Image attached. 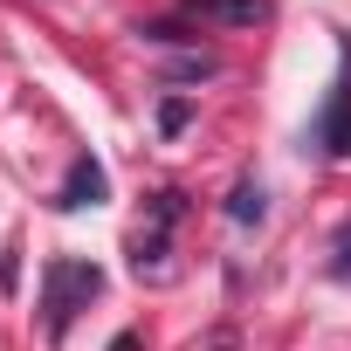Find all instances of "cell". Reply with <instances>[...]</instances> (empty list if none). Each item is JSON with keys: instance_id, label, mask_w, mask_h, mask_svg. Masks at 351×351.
<instances>
[{"instance_id": "277c9868", "label": "cell", "mask_w": 351, "mask_h": 351, "mask_svg": "<svg viewBox=\"0 0 351 351\" xmlns=\"http://www.w3.org/2000/svg\"><path fill=\"white\" fill-rule=\"evenodd\" d=\"M330 152H351V76L337 83V97H330V117H324V131H317Z\"/></svg>"}, {"instance_id": "52a82bcc", "label": "cell", "mask_w": 351, "mask_h": 351, "mask_svg": "<svg viewBox=\"0 0 351 351\" xmlns=\"http://www.w3.org/2000/svg\"><path fill=\"white\" fill-rule=\"evenodd\" d=\"M214 69H221V62H214V56H200V49L172 62V76H180V83H200V76H214Z\"/></svg>"}, {"instance_id": "3957f363", "label": "cell", "mask_w": 351, "mask_h": 351, "mask_svg": "<svg viewBox=\"0 0 351 351\" xmlns=\"http://www.w3.org/2000/svg\"><path fill=\"white\" fill-rule=\"evenodd\" d=\"M104 193H110L104 165H97V158H76L69 180H62V193H56V207H104Z\"/></svg>"}, {"instance_id": "9c48e42d", "label": "cell", "mask_w": 351, "mask_h": 351, "mask_svg": "<svg viewBox=\"0 0 351 351\" xmlns=\"http://www.w3.org/2000/svg\"><path fill=\"white\" fill-rule=\"evenodd\" d=\"M14 282H21V262H14V255H0V289H14Z\"/></svg>"}, {"instance_id": "7a4b0ae2", "label": "cell", "mask_w": 351, "mask_h": 351, "mask_svg": "<svg viewBox=\"0 0 351 351\" xmlns=\"http://www.w3.org/2000/svg\"><path fill=\"white\" fill-rule=\"evenodd\" d=\"M193 21H214V28H255L269 21V0H186Z\"/></svg>"}, {"instance_id": "5b68a950", "label": "cell", "mask_w": 351, "mask_h": 351, "mask_svg": "<svg viewBox=\"0 0 351 351\" xmlns=\"http://www.w3.org/2000/svg\"><path fill=\"white\" fill-rule=\"evenodd\" d=\"M262 214H269L262 186H255V180H241V186H234V200H228V221H241V228H248V221H262Z\"/></svg>"}, {"instance_id": "ba28073f", "label": "cell", "mask_w": 351, "mask_h": 351, "mask_svg": "<svg viewBox=\"0 0 351 351\" xmlns=\"http://www.w3.org/2000/svg\"><path fill=\"white\" fill-rule=\"evenodd\" d=\"M330 276H351V228H337V255H330Z\"/></svg>"}, {"instance_id": "6da1fadb", "label": "cell", "mask_w": 351, "mask_h": 351, "mask_svg": "<svg viewBox=\"0 0 351 351\" xmlns=\"http://www.w3.org/2000/svg\"><path fill=\"white\" fill-rule=\"evenodd\" d=\"M104 289V276L90 269V262H49V289H42V330L49 337H62L69 330V317L90 303Z\"/></svg>"}, {"instance_id": "8992f818", "label": "cell", "mask_w": 351, "mask_h": 351, "mask_svg": "<svg viewBox=\"0 0 351 351\" xmlns=\"http://www.w3.org/2000/svg\"><path fill=\"white\" fill-rule=\"evenodd\" d=\"M186 117H193V97H165L158 104V131H186Z\"/></svg>"}]
</instances>
